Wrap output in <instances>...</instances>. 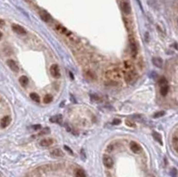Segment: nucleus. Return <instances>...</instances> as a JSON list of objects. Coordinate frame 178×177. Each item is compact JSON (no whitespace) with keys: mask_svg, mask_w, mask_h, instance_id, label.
<instances>
[{"mask_svg":"<svg viewBox=\"0 0 178 177\" xmlns=\"http://www.w3.org/2000/svg\"><path fill=\"white\" fill-rule=\"evenodd\" d=\"M129 47H130V51H131V54L133 56H135L137 54V47H136V44H135V39L130 37L129 38Z\"/></svg>","mask_w":178,"mask_h":177,"instance_id":"f257e3e1","label":"nucleus"},{"mask_svg":"<svg viewBox=\"0 0 178 177\" xmlns=\"http://www.w3.org/2000/svg\"><path fill=\"white\" fill-rule=\"evenodd\" d=\"M121 9L125 13L127 14H129L131 13V6L130 4H129L128 0H123L121 2Z\"/></svg>","mask_w":178,"mask_h":177,"instance_id":"f03ea898","label":"nucleus"},{"mask_svg":"<svg viewBox=\"0 0 178 177\" xmlns=\"http://www.w3.org/2000/svg\"><path fill=\"white\" fill-rule=\"evenodd\" d=\"M50 73L51 75L53 76L54 77H60V69H59V67H58L57 64H53L51 65L50 67Z\"/></svg>","mask_w":178,"mask_h":177,"instance_id":"7ed1b4c3","label":"nucleus"},{"mask_svg":"<svg viewBox=\"0 0 178 177\" xmlns=\"http://www.w3.org/2000/svg\"><path fill=\"white\" fill-rule=\"evenodd\" d=\"M12 30L19 35H25L26 34V30H25L22 26H20V25L13 24V26H12Z\"/></svg>","mask_w":178,"mask_h":177,"instance_id":"20e7f679","label":"nucleus"},{"mask_svg":"<svg viewBox=\"0 0 178 177\" xmlns=\"http://www.w3.org/2000/svg\"><path fill=\"white\" fill-rule=\"evenodd\" d=\"M12 121V118L10 116H5L1 118V127L2 128H5L6 126H8L10 125Z\"/></svg>","mask_w":178,"mask_h":177,"instance_id":"39448f33","label":"nucleus"},{"mask_svg":"<svg viewBox=\"0 0 178 177\" xmlns=\"http://www.w3.org/2000/svg\"><path fill=\"white\" fill-rule=\"evenodd\" d=\"M130 149H132V151L135 153H140L141 151H142V148H141V146L139 145L137 143H135V141H131Z\"/></svg>","mask_w":178,"mask_h":177,"instance_id":"423d86ee","label":"nucleus"},{"mask_svg":"<svg viewBox=\"0 0 178 177\" xmlns=\"http://www.w3.org/2000/svg\"><path fill=\"white\" fill-rule=\"evenodd\" d=\"M6 63H7L8 67L10 68L12 70L14 71V72H18V71H19V67H18V65H17V63H15L13 60H8Z\"/></svg>","mask_w":178,"mask_h":177,"instance_id":"0eeeda50","label":"nucleus"},{"mask_svg":"<svg viewBox=\"0 0 178 177\" xmlns=\"http://www.w3.org/2000/svg\"><path fill=\"white\" fill-rule=\"evenodd\" d=\"M102 161H103L104 166H105L106 167H108V168H111V167H112V166H113V160H112V158L111 157L104 156Z\"/></svg>","mask_w":178,"mask_h":177,"instance_id":"6e6552de","label":"nucleus"},{"mask_svg":"<svg viewBox=\"0 0 178 177\" xmlns=\"http://www.w3.org/2000/svg\"><path fill=\"white\" fill-rule=\"evenodd\" d=\"M54 143V140L50 139V138H46V139H42L39 143V145L42 147H48V146H51Z\"/></svg>","mask_w":178,"mask_h":177,"instance_id":"1a4fd4ad","label":"nucleus"},{"mask_svg":"<svg viewBox=\"0 0 178 177\" xmlns=\"http://www.w3.org/2000/svg\"><path fill=\"white\" fill-rule=\"evenodd\" d=\"M39 14H40V17H41L42 20L44 21H46V22H50V21H52V17L50 16L49 13H47L46 11H41Z\"/></svg>","mask_w":178,"mask_h":177,"instance_id":"9d476101","label":"nucleus"},{"mask_svg":"<svg viewBox=\"0 0 178 177\" xmlns=\"http://www.w3.org/2000/svg\"><path fill=\"white\" fill-rule=\"evenodd\" d=\"M135 79V75H134L133 71H129L127 75L125 76V80L127 81V83H132Z\"/></svg>","mask_w":178,"mask_h":177,"instance_id":"9b49d317","label":"nucleus"},{"mask_svg":"<svg viewBox=\"0 0 178 177\" xmlns=\"http://www.w3.org/2000/svg\"><path fill=\"white\" fill-rule=\"evenodd\" d=\"M152 63H153L154 65L158 68H161L162 66H163V61H162V59H160L159 57L153 58V59H152Z\"/></svg>","mask_w":178,"mask_h":177,"instance_id":"f8f14e48","label":"nucleus"},{"mask_svg":"<svg viewBox=\"0 0 178 177\" xmlns=\"http://www.w3.org/2000/svg\"><path fill=\"white\" fill-rule=\"evenodd\" d=\"M152 136H153V138L159 143V144H161V145L163 144V143H162V137L158 132H153V133H152Z\"/></svg>","mask_w":178,"mask_h":177,"instance_id":"ddd939ff","label":"nucleus"},{"mask_svg":"<svg viewBox=\"0 0 178 177\" xmlns=\"http://www.w3.org/2000/svg\"><path fill=\"white\" fill-rule=\"evenodd\" d=\"M19 81H20L21 85H22V86H24V87L29 84V79H28V77H27L26 76H22V77H20V79H19Z\"/></svg>","mask_w":178,"mask_h":177,"instance_id":"4468645a","label":"nucleus"},{"mask_svg":"<svg viewBox=\"0 0 178 177\" xmlns=\"http://www.w3.org/2000/svg\"><path fill=\"white\" fill-rule=\"evenodd\" d=\"M51 155L53 157H63V153L61 152V149H54L53 151H51Z\"/></svg>","mask_w":178,"mask_h":177,"instance_id":"2eb2a0df","label":"nucleus"},{"mask_svg":"<svg viewBox=\"0 0 178 177\" xmlns=\"http://www.w3.org/2000/svg\"><path fill=\"white\" fill-rule=\"evenodd\" d=\"M167 93H168V86H167V85H162V86L160 87V94H161V95H163V96H166V95L167 94Z\"/></svg>","mask_w":178,"mask_h":177,"instance_id":"dca6fc26","label":"nucleus"},{"mask_svg":"<svg viewBox=\"0 0 178 177\" xmlns=\"http://www.w3.org/2000/svg\"><path fill=\"white\" fill-rule=\"evenodd\" d=\"M55 30H57L59 33H61V34H65V32H67L66 29H65L63 26H61V25H56Z\"/></svg>","mask_w":178,"mask_h":177,"instance_id":"f3484780","label":"nucleus"},{"mask_svg":"<svg viewBox=\"0 0 178 177\" xmlns=\"http://www.w3.org/2000/svg\"><path fill=\"white\" fill-rule=\"evenodd\" d=\"M30 98L34 101V102H40V97L38 96V94H36V93H31V94H30Z\"/></svg>","mask_w":178,"mask_h":177,"instance_id":"a211bd4d","label":"nucleus"},{"mask_svg":"<svg viewBox=\"0 0 178 177\" xmlns=\"http://www.w3.org/2000/svg\"><path fill=\"white\" fill-rule=\"evenodd\" d=\"M76 177H86V173L82 169H78L76 171Z\"/></svg>","mask_w":178,"mask_h":177,"instance_id":"6ab92c4d","label":"nucleus"},{"mask_svg":"<svg viewBox=\"0 0 178 177\" xmlns=\"http://www.w3.org/2000/svg\"><path fill=\"white\" fill-rule=\"evenodd\" d=\"M124 64H125V67L127 69H128L129 71H133V64L130 63L129 61H126L125 63H124Z\"/></svg>","mask_w":178,"mask_h":177,"instance_id":"aec40b11","label":"nucleus"},{"mask_svg":"<svg viewBox=\"0 0 178 177\" xmlns=\"http://www.w3.org/2000/svg\"><path fill=\"white\" fill-rule=\"evenodd\" d=\"M52 101H53V97H52L50 94L46 95L43 99V102H44V103H49V102H51Z\"/></svg>","mask_w":178,"mask_h":177,"instance_id":"412c9836","label":"nucleus"},{"mask_svg":"<svg viewBox=\"0 0 178 177\" xmlns=\"http://www.w3.org/2000/svg\"><path fill=\"white\" fill-rule=\"evenodd\" d=\"M158 84H159L160 86H162V85H167V79H166L165 77H160V78L158 79Z\"/></svg>","mask_w":178,"mask_h":177,"instance_id":"4be33fe9","label":"nucleus"},{"mask_svg":"<svg viewBox=\"0 0 178 177\" xmlns=\"http://www.w3.org/2000/svg\"><path fill=\"white\" fill-rule=\"evenodd\" d=\"M61 119V115H57V116H55V117H53V118H51L50 120H51L52 122H59Z\"/></svg>","mask_w":178,"mask_h":177,"instance_id":"5701e85b","label":"nucleus"},{"mask_svg":"<svg viewBox=\"0 0 178 177\" xmlns=\"http://www.w3.org/2000/svg\"><path fill=\"white\" fill-rule=\"evenodd\" d=\"M50 132V129L49 128H44L43 130H42L41 132H40L39 134H38V135H46V134H47V133H49Z\"/></svg>","mask_w":178,"mask_h":177,"instance_id":"b1692460","label":"nucleus"},{"mask_svg":"<svg viewBox=\"0 0 178 177\" xmlns=\"http://www.w3.org/2000/svg\"><path fill=\"white\" fill-rule=\"evenodd\" d=\"M164 115H165V112H164V111H159V112H158V113L154 114V118H159V117L164 116Z\"/></svg>","mask_w":178,"mask_h":177,"instance_id":"393cba45","label":"nucleus"},{"mask_svg":"<svg viewBox=\"0 0 178 177\" xmlns=\"http://www.w3.org/2000/svg\"><path fill=\"white\" fill-rule=\"evenodd\" d=\"M126 124H127V126H130V127H134L135 125V123H133L132 121H130V120H126Z\"/></svg>","mask_w":178,"mask_h":177,"instance_id":"a878e982","label":"nucleus"},{"mask_svg":"<svg viewBox=\"0 0 178 177\" xmlns=\"http://www.w3.org/2000/svg\"><path fill=\"white\" fill-rule=\"evenodd\" d=\"M112 124H113L114 126L119 125V124H120V119H119V118H115V119H113V121H112Z\"/></svg>","mask_w":178,"mask_h":177,"instance_id":"bb28decb","label":"nucleus"},{"mask_svg":"<svg viewBox=\"0 0 178 177\" xmlns=\"http://www.w3.org/2000/svg\"><path fill=\"white\" fill-rule=\"evenodd\" d=\"M171 175H172V177H176V175H177V171L175 170V168L172 169V171H171Z\"/></svg>","mask_w":178,"mask_h":177,"instance_id":"cd10ccee","label":"nucleus"},{"mask_svg":"<svg viewBox=\"0 0 178 177\" xmlns=\"http://www.w3.org/2000/svg\"><path fill=\"white\" fill-rule=\"evenodd\" d=\"M64 149H66V151H68V152H69V153H70V154H73V151H71V149H69V148L68 147V146H64Z\"/></svg>","mask_w":178,"mask_h":177,"instance_id":"c85d7f7f","label":"nucleus"},{"mask_svg":"<svg viewBox=\"0 0 178 177\" xmlns=\"http://www.w3.org/2000/svg\"><path fill=\"white\" fill-rule=\"evenodd\" d=\"M41 127V126L40 125H36V126H32V128L35 130H37V129H39V128Z\"/></svg>","mask_w":178,"mask_h":177,"instance_id":"c756f323","label":"nucleus"},{"mask_svg":"<svg viewBox=\"0 0 178 177\" xmlns=\"http://www.w3.org/2000/svg\"><path fill=\"white\" fill-rule=\"evenodd\" d=\"M1 25H2L1 27H3V26H4V21H3V20H1Z\"/></svg>","mask_w":178,"mask_h":177,"instance_id":"7c9ffc66","label":"nucleus"},{"mask_svg":"<svg viewBox=\"0 0 178 177\" xmlns=\"http://www.w3.org/2000/svg\"><path fill=\"white\" fill-rule=\"evenodd\" d=\"M177 151H178V149H177Z\"/></svg>","mask_w":178,"mask_h":177,"instance_id":"2f4dec72","label":"nucleus"}]
</instances>
